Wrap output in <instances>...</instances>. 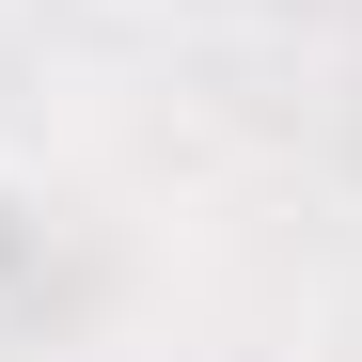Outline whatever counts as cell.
<instances>
[{"instance_id": "1", "label": "cell", "mask_w": 362, "mask_h": 362, "mask_svg": "<svg viewBox=\"0 0 362 362\" xmlns=\"http://www.w3.org/2000/svg\"><path fill=\"white\" fill-rule=\"evenodd\" d=\"M16 284H47V189L0 158V299H16Z\"/></svg>"}]
</instances>
